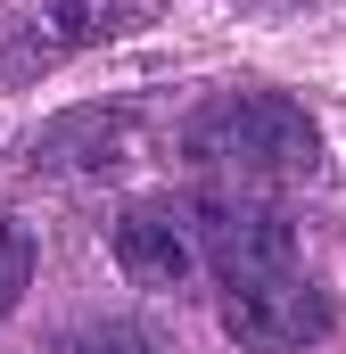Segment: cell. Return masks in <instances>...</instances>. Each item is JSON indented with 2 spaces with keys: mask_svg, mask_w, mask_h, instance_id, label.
<instances>
[{
  "mask_svg": "<svg viewBox=\"0 0 346 354\" xmlns=\"http://www.w3.org/2000/svg\"><path fill=\"white\" fill-rule=\"evenodd\" d=\"M181 157L198 174H231V181H313L322 124L289 91H215L206 107H190Z\"/></svg>",
  "mask_w": 346,
  "mask_h": 354,
  "instance_id": "1",
  "label": "cell"
},
{
  "mask_svg": "<svg viewBox=\"0 0 346 354\" xmlns=\"http://www.w3.org/2000/svg\"><path fill=\"white\" fill-rule=\"evenodd\" d=\"M181 231L206 264L223 272V288H248V280H272V272H297V223L272 206V198H248V189H198L181 206Z\"/></svg>",
  "mask_w": 346,
  "mask_h": 354,
  "instance_id": "2",
  "label": "cell"
},
{
  "mask_svg": "<svg viewBox=\"0 0 346 354\" xmlns=\"http://www.w3.org/2000/svg\"><path fill=\"white\" fill-rule=\"evenodd\" d=\"M140 17H149V0H33V8L8 25L0 83L50 75V66H66L75 50H99V41H116V33H132Z\"/></svg>",
  "mask_w": 346,
  "mask_h": 354,
  "instance_id": "3",
  "label": "cell"
},
{
  "mask_svg": "<svg viewBox=\"0 0 346 354\" xmlns=\"http://www.w3.org/2000/svg\"><path fill=\"white\" fill-rule=\"evenodd\" d=\"M330 297L305 280V272H272L223 297V338H239L248 354H297L313 338H330Z\"/></svg>",
  "mask_w": 346,
  "mask_h": 354,
  "instance_id": "4",
  "label": "cell"
},
{
  "mask_svg": "<svg viewBox=\"0 0 346 354\" xmlns=\"http://www.w3.org/2000/svg\"><path fill=\"white\" fill-rule=\"evenodd\" d=\"M132 157H140L132 107H75L33 140V165H50V174H124Z\"/></svg>",
  "mask_w": 346,
  "mask_h": 354,
  "instance_id": "5",
  "label": "cell"
},
{
  "mask_svg": "<svg viewBox=\"0 0 346 354\" xmlns=\"http://www.w3.org/2000/svg\"><path fill=\"white\" fill-rule=\"evenodd\" d=\"M116 264H124L132 288H181L190 264H198V248H190V231H181L173 206H124V223H116Z\"/></svg>",
  "mask_w": 346,
  "mask_h": 354,
  "instance_id": "6",
  "label": "cell"
},
{
  "mask_svg": "<svg viewBox=\"0 0 346 354\" xmlns=\"http://www.w3.org/2000/svg\"><path fill=\"white\" fill-rule=\"evenodd\" d=\"M58 354H157V338L140 322H83L58 338Z\"/></svg>",
  "mask_w": 346,
  "mask_h": 354,
  "instance_id": "7",
  "label": "cell"
},
{
  "mask_svg": "<svg viewBox=\"0 0 346 354\" xmlns=\"http://www.w3.org/2000/svg\"><path fill=\"white\" fill-rule=\"evenodd\" d=\"M25 288H33V231H25L17 214H0V313H8Z\"/></svg>",
  "mask_w": 346,
  "mask_h": 354,
  "instance_id": "8",
  "label": "cell"
}]
</instances>
